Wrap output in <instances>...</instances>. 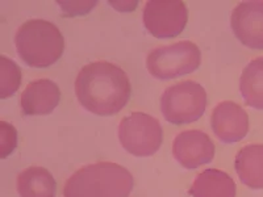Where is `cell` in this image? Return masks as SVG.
Segmentation results:
<instances>
[{
    "instance_id": "obj_6",
    "label": "cell",
    "mask_w": 263,
    "mask_h": 197,
    "mask_svg": "<svg viewBox=\"0 0 263 197\" xmlns=\"http://www.w3.org/2000/svg\"><path fill=\"white\" fill-rule=\"evenodd\" d=\"M119 140L132 155L150 156L161 147L163 130L156 117L144 112H133L121 120Z\"/></svg>"
},
{
    "instance_id": "obj_12",
    "label": "cell",
    "mask_w": 263,
    "mask_h": 197,
    "mask_svg": "<svg viewBox=\"0 0 263 197\" xmlns=\"http://www.w3.org/2000/svg\"><path fill=\"white\" fill-rule=\"evenodd\" d=\"M239 180L249 188L263 189V145H246L234 162Z\"/></svg>"
},
{
    "instance_id": "obj_15",
    "label": "cell",
    "mask_w": 263,
    "mask_h": 197,
    "mask_svg": "<svg viewBox=\"0 0 263 197\" xmlns=\"http://www.w3.org/2000/svg\"><path fill=\"white\" fill-rule=\"evenodd\" d=\"M239 90L249 107L263 109V57L253 60L243 69Z\"/></svg>"
},
{
    "instance_id": "obj_2",
    "label": "cell",
    "mask_w": 263,
    "mask_h": 197,
    "mask_svg": "<svg viewBox=\"0 0 263 197\" xmlns=\"http://www.w3.org/2000/svg\"><path fill=\"white\" fill-rule=\"evenodd\" d=\"M132 173L112 162L87 164L75 171L63 187V197H129Z\"/></svg>"
},
{
    "instance_id": "obj_3",
    "label": "cell",
    "mask_w": 263,
    "mask_h": 197,
    "mask_svg": "<svg viewBox=\"0 0 263 197\" xmlns=\"http://www.w3.org/2000/svg\"><path fill=\"white\" fill-rule=\"evenodd\" d=\"M15 44L20 58L30 67L44 69L54 65L65 50V38L53 23L33 18L21 24Z\"/></svg>"
},
{
    "instance_id": "obj_4",
    "label": "cell",
    "mask_w": 263,
    "mask_h": 197,
    "mask_svg": "<svg viewBox=\"0 0 263 197\" xmlns=\"http://www.w3.org/2000/svg\"><path fill=\"white\" fill-rule=\"evenodd\" d=\"M206 108L204 87L194 81H184L167 87L161 97L164 120L175 125L197 121Z\"/></svg>"
},
{
    "instance_id": "obj_9",
    "label": "cell",
    "mask_w": 263,
    "mask_h": 197,
    "mask_svg": "<svg viewBox=\"0 0 263 197\" xmlns=\"http://www.w3.org/2000/svg\"><path fill=\"white\" fill-rule=\"evenodd\" d=\"M234 36L245 46L263 49V2H243L232 12Z\"/></svg>"
},
{
    "instance_id": "obj_1",
    "label": "cell",
    "mask_w": 263,
    "mask_h": 197,
    "mask_svg": "<svg viewBox=\"0 0 263 197\" xmlns=\"http://www.w3.org/2000/svg\"><path fill=\"white\" fill-rule=\"evenodd\" d=\"M75 93L87 111L98 116H111L129 102L132 86L121 67L99 61L82 67L75 79Z\"/></svg>"
},
{
    "instance_id": "obj_8",
    "label": "cell",
    "mask_w": 263,
    "mask_h": 197,
    "mask_svg": "<svg viewBox=\"0 0 263 197\" xmlns=\"http://www.w3.org/2000/svg\"><path fill=\"white\" fill-rule=\"evenodd\" d=\"M174 158L187 170H196L211 163L215 156V144L201 130H184L175 137L173 144Z\"/></svg>"
},
{
    "instance_id": "obj_17",
    "label": "cell",
    "mask_w": 263,
    "mask_h": 197,
    "mask_svg": "<svg viewBox=\"0 0 263 197\" xmlns=\"http://www.w3.org/2000/svg\"><path fill=\"white\" fill-rule=\"evenodd\" d=\"M2 158H6L8 154H11L17 142V134L12 125L8 123L2 121Z\"/></svg>"
},
{
    "instance_id": "obj_16",
    "label": "cell",
    "mask_w": 263,
    "mask_h": 197,
    "mask_svg": "<svg viewBox=\"0 0 263 197\" xmlns=\"http://www.w3.org/2000/svg\"><path fill=\"white\" fill-rule=\"evenodd\" d=\"M2 67V82H0V95L2 98L12 96L21 84V70L12 60L2 55L0 57Z\"/></svg>"
},
{
    "instance_id": "obj_14",
    "label": "cell",
    "mask_w": 263,
    "mask_h": 197,
    "mask_svg": "<svg viewBox=\"0 0 263 197\" xmlns=\"http://www.w3.org/2000/svg\"><path fill=\"white\" fill-rule=\"evenodd\" d=\"M20 197H55L57 183L53 175L44 167H28L17 176Z\"/></svg>"
},
{
    "instance_id": "obj_5",
    "label": "cell",
    "mask_w": 263,
    "mask_h": 197,
    "mask_svg": "<svg viewBox=\"0 0 263 197\" xmlns=\"http://www.w3.org/2000/svg\"><path fill=\"white\" fill-rule=\"evenodd\" d=\"M201 51L192 41H179L159 46L147 54V71L158 79H174L199 69Z\"/></svg>"
},
{
    "instance_id": "obj_13",
    "label": "cell",
    "mask_w": 263,
    "mask_h": 197,
    "mask_svg": "<svg viewBox=\"0 0 263 197\" xmlns=\"http://www.w3.org/2000/svg\"><path fill=\"white\" fill-rule=\"evenodd\" d=\"M192 197H236V183L227 172L216 168L204 170L190 188Z\"/></svg>"
},
{
    "instance_id": "obj_7",
    "label": "cell",
    "mask_w": 263,
    "mask_h": 197,
    "mask_svg": "<svg viewBox=\"0 0 263 197\" xmlns=\"http://www.w3.org/2000/svg\"><path fill=\"white\" fill-rule=\"evenodd\" d=\"M144 24L157 38H171L179 36L189 20V9L184 2H147L144 8Z\"/></svg>"
},
{
    "instance_id": "obj_10",
    "label": "cell",
    "mask_w": 263,
    "mask_h": 197,
    "mask_svg": "<svg viewBox=\"0 0 263 197\" xmlns=\"http://www.w3.org/2000/svg\"><path fill=\"white\" fill-rule=\"evenodd\" d=\"M211 126L216 137L227 144L243 140L249 131V116L241 105L234 102H221L211 116Z\"/></svg>"
},
{
    "instance_id": "obj_11",
    "label": "cell",
    "mask_w": 263,
    "mask_h": 197,
    "mask_svg": "<svg viewBox=\"0 0 263 197\" xmlns=\"http://www.w3.org/2000/svg\"><path fill=\"white\" fill-rule=\"evenodd\" d=\"M61 102L60 87L50 79L30 82L21 93V109L27 116L49 114Z\"/></svg>"
}]
</instances>
